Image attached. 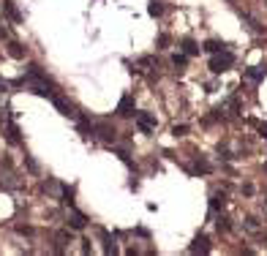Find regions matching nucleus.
<instances>
[{"mask_svg": "<svg viewBox=\"0 0 267 256\" xmlns=\"http://www.w3.org/2000/svg\"><path fill=\"white\" fill-rule=\"evenodd\" d=\"M259 229H262L259 218H254V215H251V218H246V232H259Z\"/></svg>", "mask_w": 267, "mask_h": 256, "instance_id": "412c9836", "label": "nucleus"}, {"mask_svg": "<svg viewBox=\"0 0 267 256\" xmlns=\"http://www.w3.org/2000/svg\"><path fill=\"white\" fill-rule=\"evenodd\" d=\"M169 41H172V38L166 36V33H161V36L155 38V44H158V49H169Z\"/></svg>", "mask_w": 267, "mask_h": 256, "instance_id": "5701e85b", "label": "nucleus"}, {"mask_svg": "<svg viewBox=\"0 0 267 256\" xmlns=\"http://www.w3.org/2000/svg\"><path fill=\"white\" fill-rule=\"evenodd\" d=\"M14 229L19 232V235H25V237H30V235H33V226H25V224H16Z\"/></svg>", "mask_w": 267, "mask_h": 256, "instance_id": "393cba45", "label": "nucleus"}, {"mask_svg": "<svg viewBox=\"0 0 267 256\" xmlns=\"http://www.w3.org/2000/svg\"><path fill=\"white\" fill-rule=\"evenodd\" d=\"M60 202L66 207H74V188H71V185L60 183Z\"/></svg>", "mask_w": 267, "mask_h": 256, "instance_id": "9b49d317", "label": "nucleus"}, {"mask_svg": "<svg viewBox=\"0 0 267 256\" xmlns=\"http://www.w3.org/2000/svg\"><path fill=\"white\" fill-rule=\"evenodd\" d=\"M240 16H243V22H246V25H248V30H251V33H257V36H262V33H265V27L259 25V22L254 19L251 14H246V11H240Z\"/></svg>", "mask_w": 267, "mask_h": 256, "instance_id": "1a4fd4ad", "label": "nucleus"}, {"mask_svg": "<svg viewBox=\"0 0 267 256\" xmlns=\"http://www.w3.org/2000/svg\"><path fill=\"white\" fill-rule=\"evenodd\" d=\"M101 240H104V254H107V256L118 254V246H112V237H109L104 229H101Z\"/></svg>", "mask_w": 267, "mask_h": 256, "instance_id": "f3484780", "label": "nucleus"}, {"mask_svg": "<svg viewBox=\"0 0 267 256\" xmlns=\"http://www.w3.org/2000/svg\"><path fill=\"white\" fill-rule=\"evenodd\" d=\"M218 158H221V161H232V158H235V155H232L229 150L224 147V144H218Z\"/></svg>", "mask_w": 267, "mask_h": 256, "instance_id": "b1692460", "label": "nucleus"}, {"mask_svg": "<svg viewBox=\"0 0 267 256\" xmlns=\"http://www.w3.org/2000/svg\"><path fill=\"white\" fill-rule=\"evenodd\" d=\"M265 205H267V196H265Z\"/></svg>", "mask_w": 267, "mask_h": 256, "instance_id": "473e14b6", "label": "nucleus"}, {"mask_svg": "<svg viewBox=\"0 0 267 256\" xmlns=\"http://www.w3.org/2000/svg\"><path fill=\"white\" fill-rule=\"evenodd\" d=\"M82 254H90V240H82Z\"/></svg>", "mask_w": 267, "mask_h": 256, "instance_id": "2f4dec72", "label": "nucleus"}, {"mask_svg": "<svg viewBox=\"0 0 267 256\" xmlns=\"http://www.w3.org/2000/svg\"><path fill=\"white\" fill-rule=\"evenodd\" d=\"M147 14L153 16V19H155V16H161V14H164V3H161V0H150V5H147Z\"/></svg>", "mask_w": 267, "mask_h": 256, "instance_id": "a211bd4d", "label": "nucleus"}, {"mask_svg": "<svg viewBox=\"0 0 267 256\" xmlns=\"http://www.w3.org/2000/svg\"><path fill=\"white\" fill-rule=\"evenodd\" d=\"M25 166H27V169H30V172H38V164H36V161L30 158V155H25Z\"/></svg>", "mask_w": 267, "mask_h": 256, "instance_id": "bb28decb", "label": "nucleus"}, {"mask_svg": "<svg viewBox=\"0 0 267 256\" xmlns=\"http://www.w3.org/2000/svg\"><path fill=\"white\" fill-rule=\"evenodd\" d=\"M251 123H254V126H257V128H259V131H262V136L267 139V126H265V123H257V120H251Z\"/></svg>", "mask_w": 267, "mask_h": 256, "instance_id": "c756f323", "label": "nucleus"}, {"mask_svg": "<svg viewBox=\"0 0 267 256\" xmlns=\"http://www.w3.org/2000/svg\"><path fill=\"white\" fill-rule=\"evenodd\" d=\"M115 112H118V118H134V115H136V107H134V98H131V96H123V98H120V104H118V109H115Z\"/></svg>", "mask_w": 267, "mask_h": 256, "instance_id": "39448f33", "label": "nucleus"}, {"mask_svg": "<svg viewBox=\"0 0 267 256\" xmlns=\"http://www.w3.org/2000/svg\"><path fill=\"white\" fill-rule=\"evenodd\" d=\"M226 46H229V44L216 41V38H213V41H205V46H202V49H205V52H210V55H216V52H224Z\"/></svg>", "mask_w": 267, "mask_h": 256, "instance_id": "ddd939ff", "label": "nucleus"}, {"mask_svg": "<svg viewBox=\"0 0 267 256\" xmlns=\"http://www.w3.org/2000/svg\"><path fill=\"white\" fill-rule=\"evenodd\" d=\"M136 126L142 128L144 133H153L155 126H158V120H155L150 112H136Z\"/></svg>", "mask_w": 267, "mask_h": 256, "instance_id": "20e7f679", "label": "nucleus"}, {"mask_svg": "<svg viewBox=\"0 0 267 256\" xmlns=\"http://www.w3.org/2000/svg\"><path fill=\"white\" fill-rule=\"evenodd\" d=\"M115 155H118L120 161H123L126 166H131L134 169V158H131V153H129V147H115Z\"/></svg>", "mask_w": 267, "mask_h": 256, "instance_id": "2eb2a0df", "label": "nucleus"}, {"mask_svg": "<svg viewBox=\"0 0 267 256\" xmlns=\"http://www.w3.org/2000/svg\"><path fill=\"white\" fill-rule=\"evenodd\" d=\"M68 229H74V232H82L85 226H88V215H82L77 210V207H71V210H68Z\"/></svg>", "mask_w": 267, "mask_h": 256, "instance_id": "7ed1b4c3", "label": "nucleus"}, {"mask_svg": "<svg viewBox=\"0 0 267 256\" xmlns=\"http://www.w3.org/2000/svg\"><path fill=\"white\" fill-rule=\"evenodd\" d=\"M93 136H98L101 142H107V144L118 142V131H115V126L109 123V120H98V123H93Z\"/></svg>", "mask_w": 267, "mask_h": 256, "instance_id": "f257e3e1", "label": "nucleus"}, {"mask_svg": "<svg viewBox=\"0 0 267 256\" xmlns=\"http://www.w3.org/2000/svg\"><path fill=\"white\" fill-rule=\"evenodd\" d=\"M185 131H188L185 126H175V128H172V133H175V136H185Z\"/></svg>", "mask_w": 267, "mask_h": 256, "instance_id": "cd10ccee", "label": "nucleus"}, {"mask_svg": "<svg viewBox=\"0 0 267 256\" xmlns=\"http://www.w3.org/2000/svg\"><path fill=\"white\" fill-rule=\"evenodd\" d=\"M232 66H235V55H232V52H216V55L210 57V71L213 74H224V71H229Z\"/></svg>", "mask_w": 267, "mask_h": 256, "instance_id": "f03ea898", "label": "nucleus"}, {"mask_svg": "<svg viewBox=\"0 0 267 256\" xmlns=\"http://www.w3.org/2000/svg\"><path fill=\"white\" fill-rule=\"evenodd\" d=\"M8 55L16 57V60H22V57H25V46L19 41H8Z\"/></svg>", "mask_w": 267, "mask_h": 256, "instance_id": "4468645a", "label": "nucleus"}, {"mask_svg": "<svg viewBox=\"0 0 267 256\" xmlns=\"http://www.w3.org/2000/svg\"><path fill=\"white\" fill-rule=\"evenodd\" d=\"M172 63H175L177 68H185V66H188V55H185V52H183V55H175V57H172Z\"/></svg>", "mask_w": 267, "mask_h": 256, "instance_id": "4be33fe9", "label": "nucleus"}, {"mask_svg": "<svg viewBox=\"0 0 267 256\" xmlns=\"http://www.w3.org/2000/svg\"><path fill=\"white\" fill-rule=\"evenodd\" d=\"M243 194H246V196H254V194H257V188H254V185L248 183V185H243Z\"/></svg>", "mask_w": 267, "mask_h": 256, "instance_id": "c85d7f7f", "label": "nucleus"}, {"mask_svg": "<svg viewBox=\"0 0 267 256\" xmlns=\"http://www.w3.org/2000/svg\"><path fill=\"white\" fill-rule=\"evenodd\" d=\"M216 226H218V232H229V229H232V224H229V221L224 218V215H221V218H218V224H216Z\"/></svg>", "mask_w": 267, "mask_h": 256, "instance_id": "a878e982", "label": "nucleus"}, {"mask_svg": "<svg viewBox=\"0 0 267 256\" xmlns=\"http://www.w3.org/2000/svg\"><path fill=\"white\" fill-rule=\"evenodd\" d=\"M3 14L8 16V19L14 22V25H19V22H22V11L16 8L14 0H3Z\"/></svg>", "mask_w": 267, "mask_h": 256, "instance_id": "423d86ee", "label": "nucleus"}, {"mask_svg": "<svg viewBox=\"0 0 267 256\" xmlns=\"http://www.w3.org/2000/svg\"><path fill=\"white\" fill-rule=\"evenodd\" d=\"M267 77V66H251L246 68V79H251V82H262Z\"/></svg>", "mask_w": 267, "mask_h": 256, "instance_id": "6e6552de", "label": "nucleus"}, {"mask_svg": "<svg viewBox=\"0 0 267 256\" xmlns=\"http://www.w3.org/2000/svg\"><path fill=\"white\" fill-rule=\"evenodd\" d=\"M210 251V240L205 235H196V240L188 246V254H207Z\"/></svg>", "mask_w": 267, "mask_h": 256, "instance_id": "0eeeda50", "label": "nucleus"}, {"mask_svg": "<svg viewBox=\"0 0 267 256\" xmlns=\"http://www.w3.org/2000/svg\"><path fill=\"white\" fill-rule=\"evenodd\" d=\"M183 52H185L188 57H194L196 52H199V46H196V41H194V38H183Z\"/></svg>", "mask_w": 267, "mask_h": 256, "instance_id": "6ab92c4d", "label": "nucleus"}, {"mask_svg": "<svg viewBox=\"0 0 267 256\" xmlns=\"http://www.w3.org/2000/svg\"><path fill=\"white\" fill-rule=\"evenodd\" d=\"M224 205H226V196H224V194H213V196H210V210H213V213L224 210Z\"/></svg>", "mask_w": 267, "mask_h": 256, "instance_id": "dca6fc26", "label": "nucleus"}, {"mask_svg": "<svg viewBox=\"0 0 267 256\" xmlns=\"http://www.w3.org/2000/svg\"><path fill=\"white\" fill-rule=\"evenodd\" d=\"M0 164H3V169H11V166H14V164H11V158H8V155H5V158L0 161Z\"/></svg>", "mask_w": 267, "mask_h": 256, "instance_id": "7c9ffc66", "label": "nucleus"}, {"mask_svg": "<svg viewBox=\"0 0 267 256\" xmlns=\"http://www.w3.org/2000/svg\"><path fill=\"white\" fill-rule=\"evenodd\" d=\"M5 139H8V144H19V142H22L19 128H16L14 123H8V126H5Z\"/></svg>", "mask_w": 267, "mask_h": 256, "instance_id": "f8f14e48", "label": "nucleus"}, {"mask_svg": "<svg viewBox=\"0 0 267 256\" xmlns=\"http://www.w3.org/2000/svg\"><path fill=\"white\" fill-rule=\"evenodd\" d=\"M194 172H199V174H210V164H207V161H202V158H196V161H194Z\"/></svg>", "mask_w": 267, "mask_h": 256, "instance_id": "aec40b11", "label": "nucleus"}, {"mask_svg": "<svg viewBox=\"0 0 267 256\" xmlns=\"http://www.w3.org/2000/svg\"><path fill=\"white\" fill-rule=\"evenodd\" d=\"M68 240H71L68 229H60V232H57V235H55V243H57V246H55V254H63V251H66V243H68Z\"/></svg>", "mask_w": 267, "mask_h": 256, "instance_id": "9d476101", "label": "nucleus"}]
</instances>
